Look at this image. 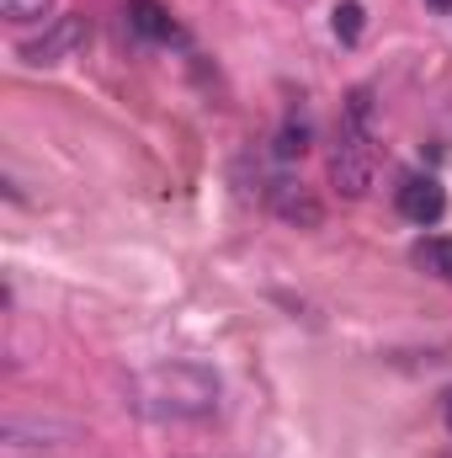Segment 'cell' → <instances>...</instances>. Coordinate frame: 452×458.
<instances>
[{
  "mask_svg": "<svg viewBox=\"0 0 452 458\" xmlns=\"http://www.w3.org/2000/svg\"><path fill=\"white\" fill-rule=\"evenodd\" d=\"M219 394V373L203 362H155L128 378V405L149 421H208Z\"/></svg>",
  "mask_w": 452,
  "mask_h": 458,
  "instance_id": "1",
  "label": "cell"
},
{
  "mask_svg": "<svg viewBox=\"0 0 452 458\" xmlns=\"http://www.w3.org/2000/svg\"><path fill=\"white\" fill-rule=\"evenodd\" d=\"M372 171H378V160H372V133L340 128L336 149H331V187H336V198L362 203V198L372 192Z\"/></svg>",
  "mask_w": 452,
  "mask_h": 458,
  "instance_id": "2",
  "label": "cell"
},
{
  "mask_svg": "<svg viewBox=\"0 0 452 458\" xmlns=\"http://www.w3.org/2000/svg\"><path fill=\"white\" fill-rule=\"evenodd\" d=\"M86 38H91V21H86L80 11H64V16H54L38 38L21 43V64L54 70V64H64V59H75V54L86 48Z\"/></svg>",
  "mask_w": 452,
  "mask_h": 458,
  "instance_id": "3",
  "label": "cell"
},
{
  "mask_svg": "<svg viewBox=\"0 0 452 458\" xmlns=\"http://www.w3.org/2000/svg\"><path fill=\"white\" fill-rule=\"evenodd\" d=\"M0 443H5V454H48V448L80 443V427L59 421V416H5Z\"/></svg>",
  "mask_w": 452,
  "mask_h": 458,
  "instance_id": "4",
  "label": "cell"
},
{
  "mask_svg": "<svg viewBox=\"0 0 452 458\" xmlns=\"http://www.w3.org/2000/svg\"><path fill=\"white\" fill-rule=\"evenodd\" d=\"M266 208H272L282 225H293V229H320L325 225V203H320L304 182H293V176L266 182Z\"/></svg>",
  "mask_w": 452,
  "mask_h": 458,
  "instance_id": "5",
  "label": "cell"
},
{
  "mask_svg": "<svg viewBox=\"0 0 452 458\" xmlns=\"http://www.w3.org/2000/svg\"><path fill=\"white\" fill-rule=\"evenodd\" d=\"M399 214L410 219V225H437L442 214H448V192H442V182L437 176H405L399 182Z\"/></svg>",
  "mask_w": 452,
  "mask_h": 458,
  "instance_id": "6",
  "label": "cell"
},
{
  "mask_svg": "<svg viewBox=\"0 0 452 458\" xmlns=\"http://www.w3.org/2000/svg\"><path fill=\"white\" fill-rule=\"evenodd\" d=\"M128 27H133L138 38H149V43L176 38V21H171V11H165L160 0H128Z\"/></svg>",
  "mask_w": 452,
  "mask_h": 458,
  "instance_id": "7",
  "label": "cell"
},
{
  "mask_svg": "<svg viewBox=\"0 0 452 458\" xmlns=\"http://www.w3.org/2000/svg\"><path fill=\"white\" fill-rule=\"evenodd\" d=\"M415 267H426V272H437V277H448L452 283V240L448 234L421 240V245H415Z\"/></svg>",
  "mask_w": 452,
  "mask_h": 458,
  "instance_id": "8",
  "label": "cell"
},
{
  "mask_svg": "<svg viewBox=\"0 0 452 458\" xmlns=\"http://www.w3.org/2000/svg\"><path fill=\"white\" fill-rule=\"evenodd\" d=\"M309 149V123L304 117H288L282 133H277V160H298Z\"/></svg>",
  "mask_w": 452,
  "mask_h": 458,
  "instance_id": "9",
  "label": "cell"
},
{
  "mask_svg": "<svg viewBox=\"0 0 452 458\" xmlns=\"http://www.w3.org/2000/svg\"><path fill=\"white\" fill-rule=\"evenodd\" d=\"M362 27H367V11H362L356 0H340V5H336V38H340V43H356V38H362Z\"/></svg>",
  "mask_w": 452,
  "mask_h": 458,
  "instance_id": "10",
  "label": "cell"
},
{
  "mask_svg": "<svg viewBox=\"0 0 452 458\" xmlns=\"http://www.w3.org/2000/svg\"><path fill=\"white\" fill-rule=\"evenodd\" d=\"M0 11H5V21H43L48 11H54V0H0Z\"/></svg>",
  "mask_w": 452,
  "mask_h": 458,
  "instance_id": "11",
  "label": "cell"
},
{
  "mask_svg": "<svg viewBox=\"0 0 452 458\" xmlns=\"http://www.w3.org/2000/svg\"><path fill=\"white\" fill-rule=\"evenodd\" d=\"M442 421H448V432H452V389L442 394Z\"/></svg>",
  "mask_w": 452,
  "mask_h": 458,
  "instance_id": "12",
  "label": "cell"
},
{
  "mask_svg": "<svg viewBox=\"0 0 452 458\" xmlns=\"http://www.w3.org/2000/svg\"><path fill=\"white\" fill-rule=\"evenodd\" d=\"M426 5H437V11H452V0H426Z\"/></svg>",
  "mask_w": 452,
  "mask_h": 458,
  "instance_id": "13",
  "label": "cell"
},
{
  "mask_svg": "<svg viewBox=\"0 0 452 458\" xmlns=\"http://www.w3.org/2000/svg\"><path fill=\"white\" fill-rule=\"evenodd\" d=\"M448 458H452V454H448Z\"/></svg>",
  "mask_w": 452,
  "mask_h": 458,
  "instance_id": "14",
  "label": "cell"
}]
</instances>
